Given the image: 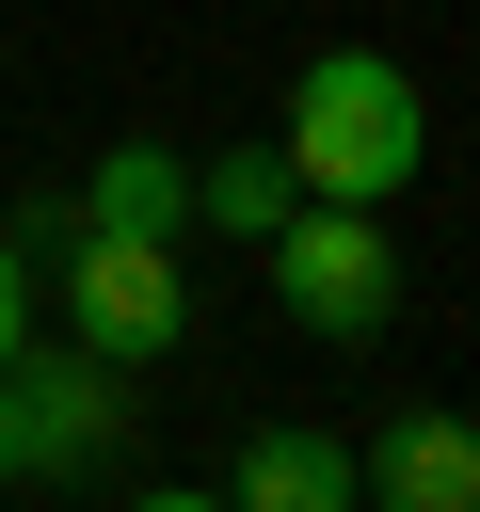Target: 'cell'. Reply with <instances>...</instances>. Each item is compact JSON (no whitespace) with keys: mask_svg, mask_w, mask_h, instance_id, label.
I'll return each instance as SVG.
<instances>
[{"mask_svg":"<svg viewBox=\"0 0 480 512\" xmlns=\"http://www.w3.org/2000/svg\"><path fill=\"white\" fill-rule=\"evenodd\" d=\"M128 512H224V496H192V480H160V496H128Z\"/></svg>","mask_w":480,"mask_h":512,"instance_id":"30bf717a","label":"cell"},{"mask_svg":"<svg viewBox=\"0 0 480 512\" xmlns=\"http://www.w3.org/2000/svg\"><path fill=\"white\" fill-rule=\"evenodd\" d=\"M80 224L192 240V160H176V144H96V192H80Z\"/></svg>","mask_w":480,"mask_h":512,"instance_id":"52a82bcc","label":"cell"},{"mask_svg":"<svg viewBox=\"0 0 480 512\" xmlns=\"http://www.w3.org/2000/svg\"><path fill=\"white\" fill-rule=\"evenodd\" d=\"M256 256H272V304H288L304 336H336V352H368V336L400 320V256H384V208H320V192H304V208H288Z\"/></svg>","mask_w":480,"mask_h":512,"instance_id":"277c9868","label":"cell"},{"mask_svg":"<svg viewBox=\"0 0 480 512\" xmlns=\"http://www.w3.org/2000/svg\"><path fill=\"white\" fill-rule=\"evenodd\" d=\"M128 416H144V400H128L112 352H80V336H64V352H48V336L0 352V480H80V464L128 448Z\"/></svg>","mask_w":480,"mask_h":512,"instance_id":"3957f363","label":"cell"},{"mask_svg":"<svg viewBox=\"0 0 480 512\" xmlns=\"http://www.w3.org/2000/svg\"><path fill=\"white\" fill-rule=\"evenodd\" d=\"M32 256H48V288H64V336H80V352L160 368V352L192 336V272H176V240H128V224H80V208H64Z\"/></svg>","mask_w":480,"mask_h":512,"instance_id":"7a4b0ae2","label":"cell"},{"mask_svg":"<svg viewBox=\"0 0 480 512\" xmlns=\"http://www.w3.org/2000/svg\"><path fill=\"white\" fill-rule=\"evenodd\" d=\"M352 496H368V512H480V416H464V400H400V416L352 448Z\"/></svg>","mask_w":480,"mask_h":512,"instance_id":"5b68a950","label":"cell"},{"mask_svg":"<svg viewBox=\"0 0 480 512\" xmlns=\"http://www.w3.org/2000/svg\"><path fill=\"white\" fill-rule=\"evenodd\" d=\"M224 512H352V432L320 416H256L224 464Z\"/></svg>","mask_w":480,"mask_h":512,"instance_id":"8992f818","label":"cell"},{"mask_svg":"<svg viewBox=\"0 0 480 512\" xmlns=\"http://www.w3.org/2000/svg\"><path fill=\"white\" fill-rule=\"evenodd\" d=\"M16 336H32V240L0 224V352H16Z\"/></svg>","mask_w":480,"mask_h":512,"instance_id":"9c48e42d","label":"cell"},{"mask_svg":"<svg viewBox=\"0 0 480 512\" xmlns=\"http://www.w3.org/2000/svg\"><path fill=\"white\" fill-rule=\"evenodd\" d=\"M272 144H288V176H304L320 208H400L416 160H432V96H416V64H384V48H304Z\"/></svg>","mask_w":480,"mask_h":512,"instance_id":"6da1fadb","label":"cell"},{"mask_svg":"<svg viewBox=\"0 0 480 512\" xmlns=\"http://www.w3.org/2000/svg\"><path fill=\"white\" fill-rule=\"evenodd\" d=\"M288 208H304L288 144H224V160H192V224H224V240H272Z\"/></svg>","mask_w":480,"mask_h":512,"instance_id":"ba28073f","label":"cell"}]
</instances>
